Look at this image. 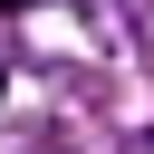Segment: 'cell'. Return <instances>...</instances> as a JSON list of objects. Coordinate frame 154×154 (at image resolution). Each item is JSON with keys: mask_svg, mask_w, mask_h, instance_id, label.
I'll list each match as a JSON object with an SVG mask.
<instances>
[{"mask_svg": "<svg viewBox=\"0 0 154 154\" xmlns=\"http://www.w3.org/2000/svg\"><path fill=\"white\" fill-rule=\"evenodd\" d=\"M0 10H29V0H0Z\"/></svg>", "mask_w": 154, "mask_h": 154, "instance_id": "obj_1", "label": "cell"}]
</instances>
